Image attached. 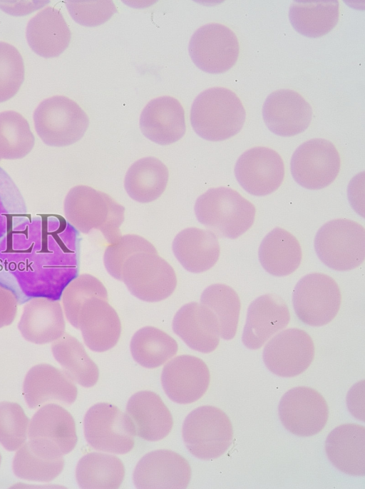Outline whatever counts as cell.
I'll return each instance as SVG.
<instances>
[{
	"mask_svg": "<svg viewBox=\"0 0 365 489\" xmlns=\"http://www.w3.org/2000/svg\"><path fill=\"white\" fill-rule=\"evenodd\" d=\"M26 216L23 196L9 174L0 167V241Z\"/></svg>",
	"mask_w": 365,
	"mask_h": 489,
	"instance_id": "cell-40",
	"label": "cell"
},
{
	"mask_svg": "<svg viewBox=\"0 0 365 489\" xmlns=\"http://www.w3.org/2000/svg\"><path fill=\"white\" fill-rule=\"evenodd\" d=\"M172 249L182 266L194 273L213 267L220 253L217 236L210 230L196 227L180 231L173 241Z\"/></svg>",
	"mask_w": 365,
	"mask_h": 489,
	"instance_id": "cell-29",
	"label": "cell"
},
{
	"mask_svg": "<svg viewBox=\"0 0 365 489\" xmlns=\"http://www.w3.org/2000/svg\"><path fill=\"white\" fill-rule=\"evenodd\" d=\"M64 218L78 231L101 232L108 244L121 236L120 226L125 219V208L108 194L91 186L71 188L63 203Z\"/></svg>",
	"mask_w": 365,
	"mask_h": 489,
	"instance_id": "cell-2",
	"label": "cell"
},
{
	"mask_svg": "<svg viewBox=\"0 0 365 489\" xmlns=\"http://www.w3.org/2000/svg\"><path fill=\"white\" fill-rule=\"evenodd\" d=\"M24 60L18 49L0 41V103L17 94L24 80Z\"/></svg>",
	"mask_w": 365,
	"mask_h": 489,
	"instance_id": "cell-43",
	"label": "cell"
},
{
	"mask_svg": "<svg viewBox=\"0 0 365 489\" xmlns=\"http://www.w3.org/2000/svg\"><path fill=\"white\" fill-rule=\"evenodd\" d=\"M98 298L108 301L107 289L96 277L83 273L78 275L63 290L61 300L68 321L78 329V316L84 303Z\"/></svg>",
	"mask_w": 365,
	"mask_h": 489,
	"instance_id": "cell-39",
	"label": "cell"
},
{
	"mask_svg": "<svg viewBox=\"0 0 365 489\" xmlns=\"http://www.w3.org/2000/svg\"><path fill=\"white\" fill-rule=\"evenodd\" d=\"M29 419L21 406L14 402L0 403V443L15 451L26 441Z\"/></svg>",
	"mask_w": 365,
	"mask_h": 489,
	"instance_id": "cell-41",
	"label": "cell"
},
{
	"mask_svg": "<svg viewBox=\"0 0 365 489\" xmlns=\"http://www.w3.org/2000/svg\"><path fill=\"white\" fill-rule=\"evenodd\" d=\"M289 321L288 306L280 296L274 293L262 295L249 306L242 343L249 349H259L284 329Z\"/></svg>",
	"mask_w": 365,
	"mask_h": 489,
	"instance_id": "cell-20",
	"label": "cell"
},
{
	"mask_svg": "<svg viewBox=\"0 0 365 489\" xmlns=\"http://www.w3.org/2000/svg\"><path fill=\"white\" fill-rule=\"evenodd\" d=\"M194 211L197 221L217 236L235 239L252 226L255 206L235 190L211 188L196 200Z\"/></svg>",
	"mask_w": 365,
	"mask_h": 489,
	"instance_id": "cell-4",
	"label": "cell"
},
{
	"mask_svg": "<svg viewBox=\"0 0 365 489\" xmlns=\"http://www.w3.org/2000/svg\"><path fill=\"white\" fill-rule=\"evenodd\" d=\"M236 178L247 193L263 196L281 186L284 165L280 155L272 148L257 146L245 151L235 167Z\"/></svg>",
	"mask_w": 365,
	"mask_h": 489,
	"instance_id": "cell-15",
	"label": "cell"
},
{
	"mask_svg": "<svg viewBox=\"0 0 365 489\" xmlns=\"http://www.w3.org/2000/svg\"><path fill=\"white\" fill-rule=\"evenodd\" d=\"M278 413L284 427L291 433L302 437L321 432L329 417L324 398L316 390L305 386L287 391L280 400Z\"/></svg>",
	"mask_w": 365,
	"mask_h": 489,
	"instance_id": "cell-13",
	"label": "cell"
},
{
	"mask_svg": "<svg viewBox=\"0 0 365 489\" xmlns=\"http://www.w3.org/2000/svg\"><path fill=\"white\" fill-rule=\"evenodd\" d=\"M314 357V344L310 336L299 328L284 330L273 336L263 351V361L274 374L294 377L304 372Z\"/></svg>",
	"mask_w": 365,
	"mask_h": 489,
	"instance_id": "cell-14",
	"label": "cell"
},
{
	"mask_svg": "<svg viewBox=\"0 0 365 489\" xmlns=\"http://www.w3.org/2000/svg\"><path fill=\"white\" fill-rule=\"evenodd\" d=\"M36 131L48 146L61 147L79 141L85 134L89 119L73 100L54 96L43 100L34 113Z\"/></svg>",
	"mask_w": 365,
	"mask_h": 489,
	"instance_id": "cell-7",
	"label": "cell"
},
{
	"mask_svg": "<svg viewBox=\"0 0 365 489\" xmlns=\"http://www.w3.org/2000/svg\"><path fill=\"white\" fill-rule=\"evenodd\" d=\"M262 117L267 128L274 134L292 136L308 128L312 119V109L297 91L279 89L265 99Z\"/></svg>",
	"mask_w": 365,
	"mask_h": 489,
	"instance_id": "cell-19",
	"label": "cell"
},
{
	"mask_svg": "<svg viewBox=\"0 0 365 489\" xmlns=\"http://www.w3.org/2000/svg\"><path fill=\"white\" fill-rule=\"evenodd\" d=\"M24 339L35 344L52 343L66 331L65 316L59 301L33 298L24 303L18 323Z\"/></svg>",
	"mask_w": 365,
	"mask_h": 489,
	"instance_id": "cell-23",
	"label": "cell"
},
{
	"mask_svg": "<svg viewBox=\"0 0 365 489\" xmlns=\"http://www.w3.org/2000/svg\"><path fill=\"white\" fill-rule=\"evenodd\" d=\"M169 178L167 166L155 157H144L128 169L124 187L128 196L139 203H150L165 191Z\"/></svg>",
	"mask_w": 365,
	"mask_h": 489,
	"instance_id": "cell-32",
	"label": "cell"
},
{
	"mask_svg": "<svg viewBox=\"0 0 365 489\" xmlns=\"http://www.w3.org/2000/svg\"><path fill=\"white\" fill-rule=\"evenodd\" d=\"M78 329L90 350L104 352L113 348L118 342L121 323L108 301L93 298L87 300L81 307Z\"/></svg>",
	"mask_w": 365,
	"mask_h": 489,
	"instance_id": "cell-24",
	"label": "cell"
},
{
	"mask_svg": "<svg viewBox=\"0 0 365 489\" xmlns=\"http://www.w3.org/2000/svg\"><path fill=\"white\" fill-rule=\"evenodd\" d=\"M246 112L237 95L225 87L201 92L190 110V123L201 138L220 141L237 134L245 121Z\"/></svg>",
	"mask_w": 365,
	"mask_h": 489,
	"instance_id": "cell-3",
	"label": "cell"
},
{
	"mask_svg": "<svg viewBox=\"0 0 365 489\" xmlns=\"http://www.w3.org/2000/svg\"><path fill=\"white\" fill-rule=\"evenodd\" d=\"M121 281L132 295L150 303L168 298L178 282L170 263L158 253L150 252L130 256L123 265Z\"/></svg>",
	"mask_w": 365,
	"mask_h": 489,
	"instance_id": "cell-8",
	"label": "cell"
},
{
	"mask_svg": "<svg viewBox=\"0 0 365 489\" xmlns=\"http://www.w3.org/2000/svg\"><path fill=\"white\" fill-rule=\"evenodd\" d=\"M340 165L339 153L331 141L312 138L295 150L290 169L298 184L307 189L318 190L329 186L335 180Z\"/></svg>",
	"mask_w": 365,
	"mask_h": 489,
	"instance_id": "cell-11",
	"label": "cell"
},
{
	"mask_svg": "<svg viewBox=\"0 0 365 489\" xmlns=\"http://www.w3.org/2000/svg\"><path fill=\"white\" fill-rule=\"evenodd\" d=\"M126 414L135 426L136 435L148 441L162 440L169 435L173 416L162 398L150 390H141L128 400Z\"/></svg>",
	"mask_w": 365,
	"mask_h": 489,
	"instance_id": "cell-25",
	"label": "cell"
},
{
	"mask_svg": "<svg viewBox=\"0 0 365 489\" xmlns=\"http://www.w3.org/2000/svg\"><path fill=\"white\" fill-rule=\"evenodd\" d=\"M295 313L304 323L322 326L337 315L341 295L336 282L329 276L312 273L302 277L292 294Z\"/></svg>",
	"mask_w": 365,
	"mask_h": 489,
	"instance_id": "cell-10",
	"label": "cell"
},
{
	"mask_svg": "<svg viewBox=\"0 0 365 489\" xmlns=\"http://www.w3.org/2000/svg\"><path fill=\"white\" fill-rule=\"evenodd\" d=\"M200 303L209 308L216 316L220 337L232 339L237 332L240 312V300L235 291L224 283H215L206 288L200 297Z\"/></svg>",
	"mask_w": 365,
	"mask_h": 489,
	"instance_id": "cell-37",
	"label": "cell"
},
{
	"mask_svg": "<svg viewBox=\"0 0 365 489\" xmlns=\"http://www.w3.org/2000/svg\"><path fill=\"white\" fill-rule=\"evenodd\" d=\"M66 7L78 24L93 27L104 24L117 12L113 1H67Z\"/></svg>",
	"mask_w": 365,
	"mask_h": 489,
	"instance_id": "cell-44",
	"label": "cell"
},
{
	"mask_svg": "<svg viewBox=\"0 0 365 489\" xmlns=\"http://www.w3.org/2000/svg\"><path fill=\"white\" fill-rule=\"evenodd\" d=\"M19 303V298L14 290L0 279V328L14 321Z\"/></svg>",
	"mask_w": 365,
	"mask_h": 489,
	"instance_id": "cell-45",
	"label": "cell"
},
{
	"mask_svg": "<svg viewBox=\"0 0 365 489\" xmlns=\"http://www.w3.org/2000/svg\"><path fill=\"white\" fill-rule=\"evenodd\" d=\"M34 144V135L24 116L11 110L0 113V161L23 158Z\"/></svg>",
	"mask_w": 365,
	"mask_h": 489,
	"instance_id": "cell-38",
	"label": "cell"
},
{
	"mask_svg": "<svg viewBox=\"0 0 365 489\" xmlns=\"http://www.w3.org/2000/svg\"><path fill=\"white\" fill-rule=\"evenodd\" d=\"M84 435L93 449L125 454L135 445V426L130 417L109 403L92 405L83 419Z\"/></svg>",
	"mask_w": 365,
	"mask_h": 489,
	"instance_id": "cell-9",
	"label": "cell"
},
{
	"mask_svg": "<svg viewBox=\"0 0 365 489\" xmlns=\"http://www.w3.org/2000/svg\"><path fill=\"white\" fill-rule=\"evenodd\" d=\"M125 467L118 457L103 453L84 455L76 468V478L84 489H115L121 485Z\"/></svg>",
	"mask_w": 365,
	"mask_h": 489,
	"instance_id": "cell-35",
	"label": "cell"
},
{
	"mask_svg": "<svg viewBox=\"0 0 365 489\" xmlns=\"http://www.w3.org/2000/svg\"><path fill=\"white\" fill-rule=\"evenodd\" d=\"M1 455H0V464H1Z\"/></svg>",
	"mask_w": 365,
	"mask_h": 489,
	"instance_id": "cell-46",
	"label": "cell"
},
{
	"mask_svg": "<svg viewBox=\"0 0 365 489\" xmlns=\"http://www.w3.org/2000/svg\"><path fill=\"white\" fill-rule=\"evenodd\" d=\"M325 450L330 462L344 473L365 474V428L356 423L336 427L328 435Z\"/></svg>",
	"mask_w": 365,
	"mask_h": 489,
	"instance_id": "cell-26",
	"label": "cell"
},
{
	"mask_svg": "<svg viewBox=\"0 0 365 489\" xmlns=\"http://www.w3.org/2000/svg\"><path fill=\"white\" fill-rule=\"evenodd\" d=\"M237 38L229 27L210 23L200 27L189 42V54L197 68L209 74H221L237 62Z\"/></svg>",
	"mask_w": 365,
	"mask_h": 489,
	"instance_id": "cell-12",
	"label": "cell"
},
{
	"mask_svg": "<svg viewBox=\"0 0 365 489\" xmlns=\"http://www.w3.org/2000/svg\"><path fill=\"white\" fill-rule=\"evenodd\" d=\"M302 257L301 246L297 238L279 227L267 234L259 248L262 266L274 276H285L294 272Z\"/></svg>",
	"mask_w": 365,
	"mask_h": 489,
	"instance_id": "cell-31",
	"label": "cell"
},
{
	"mask_svg": "<svg viewBox=\"0 0 365 489\" xmlns=\"http://www.w3.org/2000/svg\"><path fill=\"white\" fill-rule=\"evenodd\" d=\"M339 4L336 0L294 1L289 7V18L293 28L311 38L326 35L336 25Z\"/></svg>",
	"mask_w": 365,
	"mask_h": 489,
	"instance_id": "cell-33",
	"label": "cell"
},
{
	"mask_svg": "<svg viewBox=\"0 0 365 489\" xmlns=\"http://www.w3.org/2000/svg\"><path fill=\"white\" fill-rule=\"evenodd\" d=\"M51 351L63 370L73 382L86 388L92 387L98 382V368L76 337L65 332L52 342Z\"/></svg>",
	"mask_w": 365,
	"mask_h": 489,
	"instance_id": "cell-34",
	"label": "cell"
},
{
	"mask_svg": "<svg viewBox=\"0 0 365 489\" xmlns=\"http://www.w3.org/2000/svg\"><path fill=\"white\" fill-rule=\"evenodd\" d=\"M182 435L192 455L209 460L219 458L229 449L232 443L233 428L224 411L212 405H203L187 415Z\"/></svg>",
	"mask_w": 365,
	"mask_h": 489,
	"instance_id": "cell-5",
	"label": "cell"
},
{
	"mask_svg": "<svg viewBox=\"0 0 365 489\" xmlns=\"http://www.w3.org/2000/svg\"><path fill=\"white\" fill-rule=\"evenodd\" d=\"M63 455L53 444L30 440L16 453L12 468L16 476L29 481L49 482L63 470Z\"/></svg>",
	"mask_w": 365,
	"mask_h": 489,
	"instance_id": "cell-27",
	"label": "cell"
},
{
	"mask_svg": "<svg viewBox=\"0 0 365 489\" xmlns=\"http://www.w3.org/2000/svg\"><path fill=\"white\" fill-rule=\"evenodd\" d=\"M23 394L28 406L37 409L48 403L71 405L77 398L78 390L63 370L48 363H40L27 372Z\"/></svg>",
	"mask_w": 365,
	"mask_h": 489,
	"instance_id": "cell-18",
	"label": "cell"
},
{
	"mask_svg": "<svg viewBox=\"0 0 365 489\" xmlns=\"http://www.w3.org/2000/svg\"><path fill=\"white\" fill-rule=\"evenodd\" d=\"M210 373L206 363L191 355H180L172 358L161 373L163 388L168 398L180 404L198 400L206 393Z\"/></svg>",
	"mask_w": 365,
	"mask_h": 489,
	"instance_id": "cell-17",
	"label": "cell"
},
{
	"mask_svg": "<svg viewBox=\"0 0 365 489\" xmlns=\"http://www.w3.org/2000/svg\"><path fill=\"white\" fill-rule=\"evenodd\" d=\"M79 243L78 231L60 215L25 216L0 241V279L21 303L60 301L78 276Z\"/></svg>",
	"mask_w": 365,
	"mask_h": 489,
	"instance_id": "cell-1",
	"label": "cell"
},
{
	"mask_svg": "<svg viewBox=\"0 0 365 489\" xmlns=\"http://www.w3.org/2000/svg\"><path fill=\"white\" fill-rule=\"evenodd\" d=\"M172 328L191 349L203 353L214 351L220 343V326L215 313L206 306L191 302L174 316Z\"/></svg>",
	"mask_w": 365,
	"mask_h": 489,
	"instance_id": "cell-22",
	"label": "cell"
},
{
	"mask_svg": "<svg viewBox=\"0 0 365 489\" xmlns=\"http://www.w3.org/2000/svg\"><path fill=\"white\" fill-rule=\"evenodd\" d=\"M130 348L133 359L138 364L147 368H155L176 355L178 345L163 331L153 326H145L134 333Z\"/></svg>",
	"mask_w": 365,
	"mask_h": 489,
	"instance_id": "cell-36",
	"label": "cell"
},
{
	"mask_svg": "<svg viewBox=\"0 0 365 489\" xmlns=\"http://www.w3.org/2000/svg\"><path fill=\"white\" fill-rule=\"evenodd\" d=\"M191 467L180 454L170 450L146 453L137 463L133 475L140 489H182L191 479Z\"/></svg>",
	"mask_w": 365,
	"mask_h": 489,
	"instance_id": "cell-16",
	"label": "cell"
},
{
	"mask_svg": "<svg viewBox=\"0 0 365 489\" xmlns=\"http://www.w3.org/2000/svg\"><path fill=\"white\" fill-rule=\"evenodd\" d=\"M140 252L158 253L150 241L139 235L121 236L116 242L108 244L105 250L103 263L106 271L114 278L121 281L124 262L130 256Z\"/></svg>",
	"mask_w": 365,
	"mask_h": 489,
	"instance_id": "cell-42",
	"label": "cell"
},
{
	"mask_svg": "<svg viewBox=\"0 0 365 489\" xmlns=\"http://www.w3.org/2000/svg\"><path fill=\"white\" fill-rule=\"evenodd\" d=\"M30 48L44 58L61 54L68 46L71 33L61 12L48 6L30 19L26 31Z\"/></svg>",
	"mask_w": 365,
	"mask_h": 489,
	"instance_id": "cell-28",
	"label": "cell"
},
{
	"mask_svg": "<svg viewBox=\"0 0 365 489\" xmlns=\"http://www.w3.org/2000/svg\"><path fill=\"white\" fill-rule=\"evenodd\" d=\"M314 249L329 268L339 271L352 270L365 259V229L346 218L329 221L317 231Z\"/></svg>",
	"mask_w": 365,
	"mask_h": 489,
	"instance_id": "cell-6",
	"label": "cell"
},
{
	"mask_svg": "<svg viewBox=\"0 0 365 489\" xmlns=\"http://www.w3.org/2000/svg\"><path fill=\"white\" fill-rule=\"evenodd\" d=\"M139 125L143 134L151 141L162 146L173 143L185 133L184 109L172 96L155 98L143 109Z\"/></svg>",
	"mask_w": 365,
	"mask_h": 489,
	"instance_id": "cell-21",
	"label": "cell"
},
{
	"mask_svg": "<svg viewBox=\"0 0 365 489\" xmlns=\"http://www.w3.org/2000/svg\"><path fill=\"white\" fill-rule=\"evenodd\" d=\"M28 435L55 445L63 455L71 452L77 443L74 419L71 413L56 403L42 406L32 416Z\"/></svg>",
	"mask_w": 365,
	"mask_h": 489,
	"instance_id": "cell-30",
	"label": "cell"
}]
</instances>
